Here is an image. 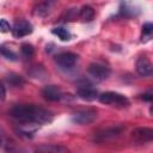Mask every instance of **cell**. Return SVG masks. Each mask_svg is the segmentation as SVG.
Masks as SVG:
<instances>
[{"label": "cell", "instance_id": "cell-23", "mask_svg": "<svg viewBox=\"0 0 153 153\" xmlns=\"http://www.w3.org/2000/svg\"><path fill=\"white\" fill-rule=\"evenodd\" d=\"M0 141H1V140H0Z\"/></svg>", "mask_w": 153, "mask_h": 153}, {"label": "cell", "instance_id": "cell-16", "mask_svg": "<svg viewBox=\"0 0 153 153\" xmlns=\"http://www.w3.org/2000/svg\"><path fill=\"white\" fill-rule=\"evenodd\" d=\"M51 32H53V35L57 36V37H59L61 41H69V39H71V37H72L71 32H69L67 29L62 27V26L54 27V29L51 30Z\"/></svg>", "mask_w": 153, "mask_h": 153}, {"label": "cell", "instance_id": "cell-2", "mask_svg": "<svg viewBox=\"0 0 153 153\" xmlns=\"http://www.w3.org/2000/svg\"><path fill=\"white\" fill-rule=\"evenodd\" d=\"M99 100L100 103L105 104V105H116V106H127L129 104V100L127 99V97H124L121 93L117 92H104L99 96Z\"/></svg>", "mask_w": 153, "mask_h": 153}, {"label": "cell", "instance_id": "cell-20", "mask_svg": "<svg viewBox=\"0 0 153 153\" xmlns=\"http://www.w3.org/2000/svg\"><path fill=\"white\" fill-rule=\"evenodd\" d=\"M11 31V25L8 24V22L6 19H0V32L6 33Z\"/></svg>", "mask_w": 153, "mask_h": 153}, {"label": "cell", "instance_id": "cell-13", "mask_svg": "<svg viewBox=\"0 0 153 153\" xmlns=\"http://www.w3.org/2000/svg\"><path fill=\"white\" fill-rule=\"evenodd\" d=\"M122 131V128L121 127H115V128H109V129H105L103 130L102 133H98L97 134V140H106L109 137H114L116 135H118Z\"/></svg>", "mask_w": 153, "mask_h": 153}, {"label": "cell", "instance_id": "cell-19", "mask_svg": "<svg viewBox=\"0 0 153 153\" xmlns=\"http://www.w3.org/2000/svg\"><path fill=\"white\" fill-rule=\"evenodd\" d=\"M20 50H22V55H23L25 59H31V57L33 56V54H35V49H33V47H32L31 44H29V43H24V44H22Z\"/></svg>", "mask_w": 153, "mask_h": 153}, {"label": "cell", "instance_id": "cell-9", "mask_svg": "<svg viewBox=\"0 0 153 153\" xmlns=\"http://www.w3.org/2000/svg\"><path fill=\"white\" fill-rule=\"evenodd\" d=\"M42 96L49 102H57L62 98V92L57 86L48 85L42 90Z\"/></svg>", "mask_w": 153, "mask_h": 153}, {"label": "cell", "instance_id": "cell-17", "mask_svg": "<svg viewBox=\"0 0 153 153\" xmlns=\"http://www.w3.org/2000/svg\"><path fill=\"white\" fill-rule=\"evenodd\" d=\"M152 32H153V25L151 23H146L142 25V36H141V41L142 42H147L151 39L152 37Z\"/></svg>", "mask_w": 153, "mask_h": 153}, {"label": "cell", "instance_id": "cell-8", "mask_svg": "<svg viewBox=\"0 0 153 153\" xmlns=\"http://www.w3.org/2000/svg\"><path fill=\"white\" fill-rule=\"evenodd\" d=\"M76 94L79 98L86 102H92L98 97V92L91 85H80L76 88Z\"/></svg>", "mask_w": 153, "mask_h": 153}, {"label": "cell", "instance_id": "cell-15", "mask_svg": "<svg viewBox=\"0 0 153 153\" xmlns=\"http://www.w3.org/2000/svg\"><path fill=\"white\" fill-rule=\"evenodd\" d=\"M79 17L81 18V20L84 22H91L94 18V11L91 6H82L80 12H79Z\"/></svg>", "mask_w": 153, "mask_h": 153}, {"label": "cell", "instance_id": "cell-12", "mask_svg": "<svg viewBox=\"0 0 153 153\" xmlns=\"http://www.w3.org/2000/svg\"><path fill=\"white\" fill-rule=\"evenodd\" d=\"M37 152H44V153H63V152H68V149L66 147L62 146H57V145H43L36 148Z\"/></svg>", "mask_w": 153, "mask_h": 153}, {"label": "cell", "instance_id": "cell-7", "mask_svg": "<svg viewBox=\"0 0 153 153\" xmlns=\"http://www.w3.org/2000/svg\"><path fill=\"white\" fill-rule=\"evenodd\" d=\"M131 137L137 142H151L153 140V130L147 127L135 128L131 131Z\"/></svg>", "mask_w": 153, "mask_h": 153}, {"label": "cell", "instance_id": "cell-5", "mask_svg": "<svg viewBox=\"0 0 153 153\" xmlns=\"http://www.w3.org/2000/svg\"><path fill=\"white\" fill-rule=\"evenodd\" d=\"M97 118V112L94 110H81L73 115L72 121L76 124H90Z\"/></svg>", "mask_w": 153, "mask_h": 153}, {"label": "cell", "instance_id": "cell-22", "mask_svg": "<svg viewBox=\"0 0 153 153\" xmlns=\"http://www.w3.org/2000/svg\"><path fill=\"white\" fill-rule=\"evenodd\" d=\"M142 99L143 100H147V102H151L152 100V93H145V94H142Z\"/></svg>", "mask_w": 153, "mask_h": 153}, {"label": "cell", "instance_id": "cell-6", "mask_svg": "<svg viewBox=\"0 0 153 153\" xmlns=\"http://www.w3.org/2000/svg\"><path fill=\"white\" fill-rule=\"evenodd\" d=\"M11 30L16 38H22V37L30 35L33 29H32V25L27 20H19L13 25V27Z\"/></svg>", "mask_w": 153, "mask_h": 153}, {"label": "cell", "instance_id": "cell-14", "mask_svg": "<svg viewBox=\"0 0 153 153\" xmlns=\"http://www.w3.org/2000/svg\"><path fill=\"white\" fill-rule=\"evenodd\" d=\"M6 80H7V82H8L11 86H13V87H22V86L25 84V80L23 79V76H20L19 74H16V73H10V74H7Z\"/></svg>", "mask_w": 153, "mask_h": 153}, {"label": "cell", "instance_id": "cell-1", "mask_svg": "<svg viewBox=\"0 0 153 153\" xmlns=\"http://www.w3.org/2000/svg\"><path fill=\"white\" fill-rule=\"evenodd\" d=\"M11 116L20 122H32L36 124H47L53 121V114L45 109H42L31 104L16 105L10 111Z\"/></svg>", "mask_w": 153, "mask_h": 153}, {"label": "cell", "instance_id": "cell-11", "mask_svg": "<svg viewBox=\"0 0 153 153\" xmlns=\"http://www.w3.org/2000/svg\"><path fill=\"white\" fill-rule=\"evenodd\" d=\"M55 5H56V1L55 0H45V1L41 2V4H38L35 7L33 13L36 16H38V17H47L54 10Z\"/></svg>", "mask_w": 153, "mask_h": 153}, {"label": "cell", "instance_id": "cell-18", "mask_svg": "<svg viewBox=\"0 0 153 153\" xmlns=\"http://www.w3.org/2000/svg\"><path fill=\"white\" fill-rule=\"evenodd\" d=\"M0 54H1L5 59H7V60H11V61H17V60H18L17 54H16L13 50H11L10 48H7V47L1 45V47H0Z\"/></svg>", "mask_w": 153, "mask_h": 153}, {"label": "cell", "instance_id": "cell-3", "mask_svg": "<svg viewBox=\"0 0 153 153\" xmlns=\"http://www.w3.org/2000/svg\"><path fill=\"white\" fill-rule=\"evenodd\" d=\"M87 72L88 74L97 81H103L105 79L109 78L111 71L108 66L105 65H102V63H98V62H94V63H91L87 68Z\"/></svg>", "mask_w": 153, "mask_h": 153}, {"label": "cell", "instance_id": "cell-21", "mask_svg": "<svg viewBox=\"0 0 153 153\" xmlns=\"http://www.w3.org/2000/svg\"><path fill=\"white\" fill-rule=\"evenodd\" d=\"M5 98H6V88L2 85V82L0 81V102L5 100Z\"/></svg>", "mask_w": 153, "mask_h": 153}, {"label": "cell", "instance_id": "cell-4", "mask_svg": "<svg viewBox=\"0 0 153 153\" xmlns=\"http://www.w3.org/2000/svg\"><path fill=\"white\" fill-rule=\"evenodd\" d=\"M78 61V55L71 51H65L55 56V62L61 68H72Z\"/></svg>", "mask_w": 153, "mask_h": 153}, {"label": "cell", "instance_id": "cell-10", "mask_svg": "<svg viewBox=\"0 0 153 153\" xmlns=\"http://www.w3.org/2000/svg\"><path fill=\"white\" fill-rule=\"evenodd\" d=\"M136 72L141 76H149L152 75L153 67L148 59L146 57H139L136 61Z\"/></svg>", "mask_w": 153, "mask_h": 153}]
</instances>
